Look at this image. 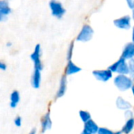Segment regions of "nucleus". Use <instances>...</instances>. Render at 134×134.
I'll return each mask as SVG.
<instances>
[{
    "mask_svg": "<svg viewBox=\"0 0 134 134\" xmlns=\"http://www.w3.org/2000/svg\"><path fill=\"white\" fill-rule=\"evenodd\" d=\"M114 83L120 91H126L133 86L132 79L126 76V75H117L114 79Z\"/></svg>",
    "mask_w": 134,
    "mask_h": 134,
    "instance_id": "f257e3e1",
    "label": "nucleus"
},
{
    "mask_svg": "<svg viewBox=\"0 0 134 134\" xmlns=\"http://www.w3.org/2000/svg\"><path fill=\"white\" fill-rule=\"evenodd\" d=\"M109 70H111L112 72L119 73V75H127L130 74V68L129 64L126 62V60L121 57L116 62H115L113 64H111L109 68Z\"/></svg>",
    "mask_w": 134,
    "mask_h": 134,
    "instance_id": "f03ea898",
    "label": "nucleus"
},
{
    "mask_svg": "<svg viewBox=\"0 0 134 134\" xmlns=\"http://www.w3.org/2000/svg\"><path fill=\"white\" fill-rule=\"evenodd\" d=\"M49 6L51 10V13L57 19H60L66 13V9L61 2L57 0H51L49 2Z\"/></svg>",
    "mask_w": 134,
    "mask_h": 134,
    "instance_id": "7ed1b4c3",
    "label": "nucleus"
},
{
    "mask_svg": "<svg viewBox=\"0 0 134 134\" xmlns=\"http://www.w3.org/2000/svg\"><path fill=\"white\" fill-rule=\"evenodd\" d=\"M94 31L93 27L89 24H84L76 37V40L82 42H86L92 39Z\"/></svg>",
    "mask_w": 134,
    "mask_h": 134,
    "instance_id": "20e7f679",
    "label": "nucleus"
},
{
    "mask_svg": "<svg viewBox=\"0 0 134 134\" xmlns=\"http://www.w3.org/2000/svg\"><path fill=\"white\" fill-rule=\"evenodd\" d=\"M30 57L34 63L35 69H38L42 71L43 68V65L41 60V46L39 44H37L35 46L34 52L31 54Z\"/></svg>",
    "mask_w": 134,
    "mask_h": 134,
    "instance_id": "39448f33",
    "label": "nucleus"
},
{
    "mask_svg": "<svg viewBox=\"0 0 134 134\" xmlns=\"http://www.w3.org/2000/svg\"><path fill=\"white\" fill-rule=\"evenodd\" d=\"M113 22L115 27L122 30H129L131 27V17L129 15L117 18Z\"/></svg>",
    "mask_w": 134,
    "mask_h": 134,
    "instance_id": "423d86ee",
    "label": "nucleus"
},
{
    "mask_svg": "<svg viewBox=\"0 0 134 134\" xmlns=\"http://www.w3.org/2000/svg\"><path fill=\"white\" fill-rule=\"evenodd\" d=\"M93 76L99 81L108 82L112 78V71L109 69L106 70H95L93 71Z\"/></svg>",
    "mask_w": 134,
    "mask_h": 134,
    "instance_id": "0eeeda50",
    "label": "nucleus"
},
{
    "mask_svg": "<svg viewBox=\"0 0 134 134\" xmlns=\"http://www.w3.org/2000/svg\"><path fill=\"white\" fill-rule=\"evenodd\" d=\"M12 13V9L10 8L8 1L1 0L0 1V21L3 22L7 20L8 16Z\"/></svg>",
    "mask_w": 134,
    "mask_h": 134,
    "instance_id": "6e6552de",
    "label": "nucleus"
},
{
    "mask_svg": "<svg viewBox=\"0 0 134 134\" xmlns=\"http://www.w3.org/2000/svg\"><path fill=\"white\" fill-rule=\"evenodd\" d=\"M122 57L125 60L134 59V43L133 42L127 43L125 46L122 53Z\"/></svg>",
    "mask_w": 134,
    "mask_h": 134,
    "instance_id": "1a4fd4ad",
    "label": "nucleus"
},
{
    "mask_svg": "<svg viewBox=\"0 0 134 134\" xmlns=\"http://www.w3.org/2000/svg\"><path fill=\"white\" fill-rule=\"evenodd\" d=\"M31 84L33 88L38 89L41 84V71L38 69H35L34 72L31 75Z\"/></svg>",
    "mask_w": 134,
    "mask_h": 134,
    "instance_id": "9d476101",
    "label": "nucleus"
},
{
    "mask_svg": "<svg viewBox=\"0 0 134 134\" xmlns=\"http://www.w3.org/2000/svg\"><path fill=\"white\" fill-rule=\"evenodd\" d=\"M66 90H67V78L65 75H64L61 77V79L60 81V86H59V89L56 95V98L62 97L65 94Z\"/></svg>",
    "mask_w": 134,
    "mask_h": 134,
    "instance_id": "9b49d317",
    "label": "nucleus"
},
{
    "mask_svg": "<svg viewBox=\"0 0 134 134\" xmlns=\"http://www.w3.org/2000/svg\"><path fill=\"white\" fill-rule=\"evenodd\" d=\"M41 124H42V133H45L46 131L51 129V127H52V120H51V118H50V115H49V113L43 115V117L42 119Z\"/></svg>",
    "mask_w": 134,
    "mask_h": 134,
    "instance_id": "f8f14e48",
    "label": "nucleus"
},
{
    "mask_svg": "<svg viewBox=\"0 0 134 134\" xmlns=\"http://www.w3.org/2000/svg\"><path fill=\"white\" fill-rule=\"evenodd\" d=\"M99 129L100 128L98 127L97 124L92 119H90V121L86 122L85 126H84V130L90 134L97 133L99 131Z\"/></svg>",
    "mask_w": 134,
    "mask_h": 134,
    "instance_id": "ddd939ff",
    "label": "nucleus"
},
{
    "mask_svg": "<svg viewBox=\"0 0 134 134\" xmlns=\"http://www.w3.org/2000/svg\"><path fill=\"white\" fill-rule=\"evenodd\" d=\"M116 106L120 110H123V111H128L131 108L132 105L131 104L126 100L125 99H123L121 97H119L116 100Z\"/></svg>",
    "mask_w": 134,
    "mask_h": 134,
    "instance_id": "4468645a",
    "label": "nucleus"
},
{
    "mask_svg": "<svg viewBox=\"0 0 134 134\" xmlns=\"http://www.w3.org/2000/svg\"><path fill=\"white\" fill-rule=\"evenodd\" d=\"M81 70H82L81 68L77 66L71 60H68V64H67V68H66V74L68 75H71L79 73V71H81Z\"/></svg>",
    "mask_w": 134,
    "mask_h": 134,
    "instance_id": "2eb2a0df",
    "label": "nucleus"
},
{
    "mask_svg": "<svg viewBox=\"0 0 134 134\" xmlns=\"http://www.w3.org/2000/svg\"><path fill=\"white\" fill-rule=\"evenodd\" d=\"M20 102V93L17 90H14L10 94V107L15 108Z\"/></svg>",
    "mask_w": 134,
    "mask_h": 134,
    "instance_id": "dca6fc26",
    "label": "nucleus"
},
{
    "mask_svg": "<svg viewBox=\"0 0 134 134\" xmlns=\"http://www.w3.org/2000/svg\"><path fill=\"white\" fill-rule=\"evenodd\" d=\"M134 127V119H127L126 124L124 125V126L122 127V132L124 133L125 134H130V132L133 130Z\"/></svg>",
    "mask_w": 134,
    "mask_h": 134,
    "instance_id": "f3484780",
    "label": "nucleus"
},
{
    "mask_svg": "<svg viewBox=\"0 0 134 134\" xmlns=\"http://www.w3.org/2000/svg\"><path fill=\"white\" fill-rule=\"evenodd\" d=\"M79 117L84 123L87 122L91 119V115L87 111H83V110L79 111Z\"/></svg>",
    "mask_w": 134,
    "mask_h": 134,
    "instance_id": "a211bd4d",
    "label": "nucleus"
},
{
    "mask_svg": "<svg viewBox=\"0 0 134 134\" xmlns=\"http://www.w3.org/2000/svg\"><path fill=\"white\" fill-rule=\"evenodd\" d=\"M122 133V131L120 132H113L111 130H110L108 128H104V127H101L99 129V131L97 134H121Z\"/></svg>",
    "mask_w": 134,
    "mask_h": 134,
    "instance_id": "6ab92c4d",
    "label": "nucleus"
},
{
    "mask_svg": "<svg viewBox=\"0 0 134 134\" xmlns=\"http://www.w3.org/2000/svg\"><path fill=\"white\" fill-rule=\"evenodd\" d=\"M73 49H74V43L71 42L68 49V53H67V59L68 60H71V57H72V53H73Z\"/></svg>",
    "mask_w": 134,
    "mask_h": 134,
    "instance_id": "aec40b11",
    "label": "nucleus"
},
{
    "mask_svg": "<svg viewBox=\"0 0 134 134\" xmlns=\"http://www.w3.org/2000/svg\"><path fill=\"white\" fill-rule=\"evenodd\" d=\"M128 64H129V68H130V74L133 77H134V59L130 60Z\"/></svg>",
    "mask_w": 134,
    "mask_h": 134,
    "instance_id": "412c9836",
    "label": "nucleus"
},
{
    "mask_svg": "<svg viewBox=\"0 0 134 134\" xmlns=\"http://www.w3.org/2000/svg\"><path fill=\"white\" fill-rule=\"evenodd\" d=\"M14 124L17 127H20L21 126V124H22V120H21V118L20 116H17L15 119H14Z\"/></svg>",
    "mask_w": 134,
    "mask_h": 134,
    "instance_id": "4be33fe9",
    "label": "nucleus"
},
{
    "mask_svg": "<svg viewBox=\"0 0 134 134\" xmlns=\"http://www.w3.org/2000/svg\"><path fill=\"white\" fill-rule=\"evenodd\" d=\"M127 5L129 6L130 9H131L132 10L134 9V0H126Z\"/></svg>",
    "mask_w": 134,
    "mask_h": 134,
    "instance_id": "5701e85b",
    "label": "nucleus"
},
{
    "mask_svg": "<svg viewBox=\"0 0 134 134\" xmlns=\"http://www.w3.org/2000/svg\"><path fill=\"white\" fill-rule=\"evenodd\" d=\"M125 115H126V117L128 119H132V118H133V113H132L130 110H128V111H126Z\"/></svg>",
    "mask_w": 134,
    "mask_h": 134,
    "instance_id": "b1692460",
    "label": "nucleus"
},
{
    "mask_svg": "<svg viewBox=\"0 0 134 134\" xmlns=\"http://www.w3.org/2000/svg\"><path fill=\"white\" fill-rule=\"evenodd\" d=\"M6 68H7V66H6V64L4 63V62H0V69L2 70V71H5L6 70Z\"/></svg>",
    "mask_w": 134,
    "mask_h": 134,
    "instance_id": "393cba45",
    "label": "nucleus"
},
{
    "mask_svg": "<svg viewBox=\"0 0 134 134\" xmlns=\"http://www.w3.org/2000/svg\"><path fill=\"white\" fill-rule=\"evenodd\" d=\"M29 134H36V130H35V129H33V130L29 133Z\"/></svg>",
    "mask_w": 134,
    "mask_h": 134,
    "instance_id": "a878e982",
    "label": "nucleus"
},
{
    "mask_svg": "<svg viewBox=\"0 0 134 134\" xmlns=\"http://www.w3.org/2000/svg\"><path fill=\"white\" fill-rule=\"evenodd\" d=\"M132 42L134 43V26L133 27V34H132Z\"/></svg>",
    "mask_w": 134,
    "mask_h": 134,
    "instance_id": "bb28decb",
    "label": "nucleus"
},
{
    "mask_svg": "<svg viewBox=\"0 0 134 134\" xmlns=\"http://www.w3.org/2000/svg\"><path fill=\"white\" fill-rule=\"evenodd\" d=\"M81 134H90V133H88L87 131H86L85 130H83V131L82 132V133Z\"/></svg>",
    "mask_w": 134,
    "mask_h": 134,
    "instance_id": "cd10ccee",
    "label": "nucleus"
},
{
    "mask_svg": "<svg viewBox=\"0 0 134 134\" xmlns=\"http://www.w3.org/2000/svg\"><path fill=\"white\" fill-rule=\"evenodd\" d=\"M12 46V43L11 42H8L7 44H6V46H8V47H9V46Z\"/></svg>",
    "mask_w": 134,
    "mask_h": 134,
    "instance_id": "c85d7f7f",
    "label": "nucleus"
},
{
    "mask_svg": "<svg viewBox=\"0 0 134 134\" xmlns=\"http://www.w3.org/2000/svg\"><path fill=\"white\" fill-rule=\"evenodd\" d=\"M132 17H133V20H134V9L133 10V12H132Z\"/></svg>",
    "mask_w": 134,
    "mask_h": 134,
    "instance_id": "c756f323",
    "label": "nucleus"
},
{
    "mask_svg": "<svg viewBox=\"0 0 134 134\" xmlns=\"http://www.w3.org/2000/svg\"><path fill=\"white\" fill-rule=\"evenodd\" d=\"M132 92H133V94L134 96V86H133V87H132Z\"/></svg>",
    "mask_w": 134,
    "mask_h": 134,
    "instance_id": "7c9ffc66",
    "label": "nucleus"
}]
</instances>
